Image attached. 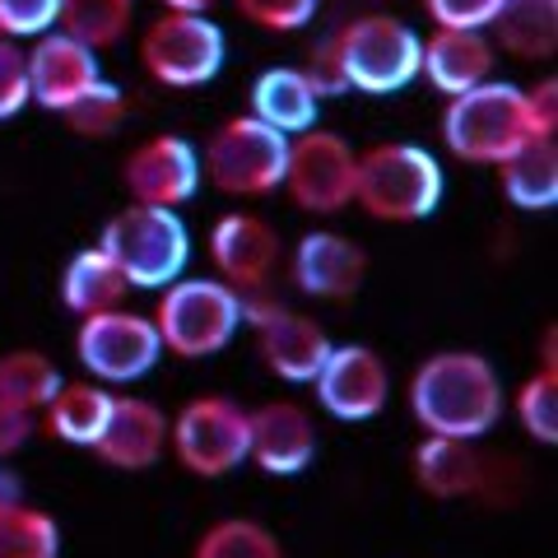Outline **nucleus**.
I'll return each instance as SVG.
<instances>
[{
	"label": "nucleus",
	"mask_w": 558,
	"mask_h": 558,
	"mask_svg": "<svg viewBox=\"0 0 558 558\" xmlns=\"http://www.w3.org/2000/svg\"><path fill=\"white\" fill-rule=\"evenodd\" d=\"M517 424L526 428V438H535L539 447L558 442V368H535L512 396Z\"/></svg>",
	"instance_id": "7c9ffc66"
},
{
	"label": "nucleus",
	"mask_w": 558,
	"mask_h": 558,
	"mask_svg": "<svg viewBox=\"0 0 558 558\" xmlns=\"http://www.w3.org/2000/svg\"><path fill=\"white\" fill-rule=\"evenodd\" d=\"M289 159V135L270 131L252 112H238L209 131L201 149V178L233 201H260L279 191Z\"/></svg>",
	"instance_id": "0eeeda50"
},
{
	"label": "nucleus",
	"mask_w": 558,
	"mask_h": 558,
	"mask_svg": "<svg viewBox=\"0 0 558 558\" xmlns=\"http://www.w3.org/2000/svg\"><path fill=\"white\" fill-rule=\"evenodd\" d=\"M256 121H266L270 131L279 135H303L317 126L322 117V94L312 89V80L303 75L299 65H270L260 70L256 84H252V108Z\"/></svg>",
	"instance_id": "4be33fe9"
},
{
	"label": "nucleus",
	"mask_w": 558,
	"mask_h": 558,
	"mask_svg": "<svg viewBox=\"0 0 558 558\" xmlns=\"http://www.w3.org/2000/svg\"><path fill=\"white\" fill-rule=\"evenodd\" d=\"M168 447L196 480H223L247 461V410L233 396H191L168 418Z\"/></svg>",
	"instance_id": "1a4fd4ad"
},
{
	"label": "nucleus",
	"mask_w": 558,
	"mask_h": 558,
	"mask_svg": "<svg viewBox=\"0 0 558 558\" xmlns=\"http://www.w3.org/2000/svg\"><path fill=\"white\" fill-rule=\"evenodd\" d=\"M330 43H336L344 89L387 98L418 80V33L396 14H354L349 24L330 33Z\"/></svg>",
	"instance_id": "423d86ee"
},
{
	"label": "nucleus",
	"mask_w": 558,
	"mask_h": 558,
	"mask_svg": "<svg viewBox=\"0 0 558 558\" xmlns=\"http://www.w3.org/2000/svg\"><path fill=\"white\" fill-rule=\"evenodd\" d=\"M410 475L428 498H484V502H512L508 475H517L512 457H488L480 442L461 438H424L410 457Z\"/></svg>",
	"instance_id": "f8f14e48"
},
{
	"label": "nucleus",
	"mask_w": 558,
	"mask_h": 558,
	"mask_svg": "<svg viewBox=\"0 0 558 558\" xmlns=\"http://www.w3.org/2000/svg\"><path fill=\"white\" fill-rule=\"evenodd\" d=\"M526 94V112L535 121V135L539 140H558V80L545 75V80H535L531 89H521Z\"/></svg>",
	"instance_id": "4c0bfd02"
},
{
	"label": "nucleus",
	"mask_w": 558,
	"mask_h": 558,
	"mask_svg": "<svg viewBox=\"0 0 558 558\" xmlns=\"http://www.w3.org/2000/svg\"><path fill=\"white\" fill-rule=\"evenodd\" d=\"M61 368L51 363L43 349H10L0 354V405L43 414V405L61 391Z\"/></svg>",
	"instance_id": "bb28decb"
},
{
	"label": "nucleus",
	"mask_w": 558,
	"mask_h": 558,
	"mask_svg": "<svg viewBox=\"0 0 558 558\" xmlns=\"http://www.w3.org/2000/svg\"><path fill=\"white\" fill-rule=\"evenodd\" d=\"M75 359L80 368L89 373V381H102V387H131V381L149 377L163 359L159 330L145 312H94V317H80L75 330Z\"/></svg>",
	"instance_id": "9d476101"
},
{
	"label": "nucleus",
	"mask_w": 558,
	"mask_h": 558,
	"mask_svg": "<svg viewBox=\"0 0 558 558\" xmlns=\"http://www.w3.org/2000/svg\"><path fill=\"white\" fill-rule=\"evenodd\" d=\"M0 475H5V470H0Z\"/></svg>",
	"instance_id": "a19ab883"
},
{
	"label": "nucleus",
	"mask_w": 558,
	"mask_h": 558,
	"mask_svg": "<svg viewBox=\"0 0 558 558\" xmlns=\"http://www.w3.org/2000/svg\"><path fill=\"white\" fill-rule=\"evenodd\" d=\"M191 558H284V545L270 526L252 517H219L215 526L201 531Z\"/></svg>",
	"instance_id": "c756f323"
},
{
	"label": "nucleus",
	"mask_w": 558,
	"mask_h": 558,
	"mask_svg": "<svg viewBox=\"0 0 558 558\" xmlns=\"http://www.w3.org/2000/svg\"><path fill=\"white\" fill-rule=\"evenodd\" d=\"M242 326H252L260 368L270 377L289 381V387H312V377L322 373V363L330 354L326 326H317L303 312H293L284 303H275L266 289L242 293Z\"/></svg>",
	"instance_id": "9b49d317"
},
{
	"label": "nucleus",
	"mask_w": 558,
	"mask_h": 558,
	"mask_svg": "<svg viewBox=\"0 0 558 558\" xmlns=\"http://www.w3.org/2000/svg\"><path fill=\"white\" fill-rule=\"evenodd\" d=\"M201 182V149L172 131L140 140L121 163V186L131 191V201L154 209H182L186 201H196Z\"/></svg>",
	"instance_id": "2eb2a0df"
},
{
	"label": "nucleus",
	"mask_w": 558,
	"mask_h": 558,
	"mask_svg": "<svg viewBox=\"0 0 558 558\" xmlns=\"http://www.w3.org/2000/svg\"><path fill=\"white\" fill-rule=\"evenodd\" d=\"M354 159L359 149L340 131L312 126L289 140L284 182L279 186L289 191V201L303 215H340V209L354 205Z\"/></svg>",
	"instance_id": "ddd939ff"
},
{
	"label": "nucleus",
	"mask_w": 558,
	"mask_h": 558,
	"mask_svg": "<svg viewBox=\"0 0 558 558\" xmlns=\"http://www.w3.org/2000/svg\"><path fill=\"white\" fill-rule=\"evenodd\" d=\"M209 260L229 289L260 293L270 289L279 266V233L270 229V219L252 215V209H229L209 229Z\"/></svg>",
	"instance_id": "f3484780"
},
{
	"label": "nucleus",
	"mask_w": 558,
	"mask_h": 558,
	"mask_svg": "<svg viewBox=\"0 0 558 558\" xmlns=\"http://www.w3.org/2000/svg\"><path fill=\"white\" fill-rule=\"evenodd\" d=\"M135 20V0H61V33H70L75 43L108 51L117 43H126Z\"/></svg>",
	"instance_id": "c85d7f7f"
},
{
	"label": "nucleus",
	"mask_w": 558,
	"mask_h": 558,
	"mask_svg": "<svg viewBox=\"0 0 558 558\" xmlns=\"http://www.w3.org/2000/svg\"><path fill=\"white\" fill-rule=\"evenodd\" d=\"M131 293L126 275L112 266V256L98 247H84L65 260L61 270V303L75 312V317H94V312H112L121 307V299Z\"/></svg>",
	"instance_id": "a878e982"
},
{
	"label": "nucleus",
	"mask_w": 558,
	"mask_h": 558,
	"mask_svg": "<svg viewBox=\"0 0 558 558\" xmlns=\"http://www.w3.org/2000/svg\"><path fill=\"white\" fill-rule=\"evenodd\" d=\"M299 70H303V75L312 80V89H317L322 98L349 94V89H344V75H340V61H336V43H330V33H326V38H322L317 47L307 51V61H303Z\"/></svg>",
	"instance_id": "e433bc0d"
},
{
	"label": "nucleus",
	"mask_w": 558,
	"mask_h": 558,
	"mask_svg": "<svg viewBox=\"0 0 558 558\" xmlns=\"http://www.w3.org/2000/svg\"><path fill=\"white\" fill-rule=\"evenodd\" d=\"M433 28H488L498 0H424Z\"/></svg>",
	"instance_id": "c9c22d12"
},
{
	"label": "nucleus",
	"mask_w": 558,
	"mask_h": 558,
	"mask_svg": "<svg viewBox=\"0 0 558 558\" xmlns=\"http://www.w3.org/2000/svg\"><path fill=\"white\" fill-rule=\"evenodd\" d=\"M61 24V0H0V38L28 43Z\"/></svg>",
	"instance_id": "72a5a7b5"
},
{
	"label": "nucleus",
	"mask_w": 558,
	"mask_h": 558,
	"mask_svg": "<svg viewBox=\"0 0 558 558\" xmlns=\"http://www.w3.org/2000/svg\"><path fill=\"white\" fill-rule=\"evenodd\" d=\"M33 433H38V414L0 405V461H10L14 451H24L33 442Z\"/></svg>",
	"instance_id": "58836bf2"
},
{
	"label": "nucleus",
	"mask_w": 558,
	"mask_h": 558,
	"mask_svg": "<svg viewBox=\"0 0 558 558\" xmlns=\"http://www.w3.org/2000/svg\"><path fill=\"white\" fill-rule=\"evenodd\" d=\"M438 131L451 159L475 168H498L508 154L539 140L526 112V94L508 80H488L480 89L447 98Z\"/></svg>",
	"instance_id": "7ed1b4c3"
},
{
	"label": "nucleus",
	"mask_w": 558,
	"mask_h": 558,
	"mask_svg": "<svg viewBox=\"0 0 558 558\" xmlns=\"http://www.w3.org/2000/svg\"><path fill=\"white\" fill-rule=\"evenodd\" d=\"M484 33L512 61H549L558 51V0H498Z\"/></svg>",
	"instance_id": "5701e85b"
},
{
	"label": "nucleus",
	"mask_w": 558,
	"mask_h": 558,
	"mask_svg": "<svg viewBox=\"0 0 558 558\" xmlns=\"http://www.w3.org/2000/svg\"><path fill=\"white\" fill-rule=\"evenodd\" d=\"M219 0H163V10H172V14H209Z\"/></svg>",
	"instance_id": "ea45409f"
},
{
	"label": "nucleus",
	"mask_w": 558,
	"mask_h": 558,
	"mask_svg": "<svg viewBox=\"0 0 558 558\" xmlns=\"http://www.w3.org/2000/svg\"><path fill=\"white\" fill-rule=\"evenodd\" d=\"M405 400L424 438L480 442L502 418V377L475 349H438L414 368Z\"/></svg>",
	"instance_id": "f257e3e1"
},
{
	"label": "nucleus",
	"mask_w": 558,
	"mask_h": 558,
	"mask_svg": "<svg viewBox=\"0 0 558 558\" xmlns=\"http://www.w3.org/2000/svg\"><path fill=\"white\" fill-rule=\"evenodd\" d=\"M447 172L438 154L414 140H377L354 159V205L377 223H418L438 215Z\"/></svg>",
	"instance_id": "f03ea898"
},
{
	"label": "nucleus",
	"mask_w": 558,
	"mask_h": 558,
	"mask_svg": "<svg viewBox=\"0 0 558 558\" xmlns=\"http://www.w3.org/2000/svg\"><path fill=\"white\" fill-rule=\"evenodd\" d=\"M312 387L317 405L340 424H368L391 405V368L373 344H330Z\"/></svg>",
	"instance_id": "4468645a"
},
{
	"label": "nucleus",
	"mask_w": 558,
	"mask_h": 558,
	"mask_svg": "<svg viewBox=\"0 0 558 558\" xmlns=\"http://www.w3.org/2000/svg\"><path fill=\"white\" fill-rule=\"evenodd\" d=\"M0 558H61L57 517L33 508L20 494L0 498Z\"/></svg>",
	"instance_id": "cd10ccee"
},
{
	"label": "nucleus",
	"mask_w": 558,
	"mask_h": 558,
	"mask_svg": "<svg viewBox=\"0 0 558 558\" xmlns=\"http://www.w3.org/2000/svg\"><path fill=\"white\" fill-rule=\"evenodd\" d=\"M98 247L112 256V266L126 275L131 289H163L186 275L191 233L178 209H154L131 201L102 223Z\"/></svg>",
	"instance_id": "39448f33"
},
{
	"label": "nucleus",
	"mask_w": 558,
	"mask_h": 558,
	"mask_svg": "<svg viewBox=\"0 0 558 558\" xmlns=\"http://www.w3.org/2000/svg\"><path fill=\"white\" fill-rule=\"evenodd\" d=\"M140 70L163 89H201L223 70L229 38L209 14H172L163 10L140 33Z\"/></svg>",
	"instance_id": "6e6552de"
},
{
	"label": "nucleus",
	"mask_w": 558,
	"mask_h": 558,
	"mask_svg": "<svg viewBox=\"0 0 558 558\" xmlns=\"http://www.w3.org/2000/svg\"><path fill=\"white\" fill-rule=\"evenodd\" d=\"M126 112H131L126 94H121L112 80H98L94 89L75 102V108H65V112H61V121H65V126L75 131L80 140H108V135L121 131Z\"/></svg>",
	"instance_id": "2f4dec72"
},
{
	"label": "nucleus",
	"mask_w": 558,
	"mask_h": 558,
	"mask_svg": "<svg viewBox=\"0 0 558 558\" xmlns=\"http://www.w3.org/2000/svg\"><path fill=\"white\" fill-rule=\"evenodd\" d=\"M317 457V418L299 400H266L247 410V461L275 480L303 475Z\"/></svg>",
	"instance_id": "a211bd4d"
},
{
	"label": "nucleus",
	"mask_w": 558,
	"mask_h": 558,
	"mask_svg": "<svg viewBox=\"0 0 558 558\" xmlns=\"http://www.w3.org/2000/svg\"><path fill=\"white\" fill-rule=\"evenodd\" d=\"M28 108V70H24V47L0 38V121L20 117Z\"/></svg>",
	"instance_id": "f704fd0d"
},
{
	"label": "nucleus",
	"mask_w": 558,
	"mask_h": 558,
	"mask_svg": "<svg viewBox=\"0 0 558 558\" xmlns=\"http://www.w3.org/2000/svg\"><path fill=\"white\" fill-rule=\"evenodd\" d=\"M149 322L159 330L163 354L186 363L215 359L242 330V293L223 284L219 275H182L159 289V307Z\"/></svg>",
	"instance_id": "20e7f679"
},
{
	"label": "nucleus",
	"mask_w": 558,
	"mask_h": 558,
	"mask_svg": "<svg viewBox=\"0 0 558 558\" xmlns=\"http://www.w3.org/2000/svg\"><path fill=\"white\" fill-rule=\"evenodd\" d=\"M498 47L484 28H433L418 38V80H428L442 98L470 94L494 80Z\"/></svg>",
	"instance_id": "412c9836"
},
{
	"label": "nucleus",
	"mask_w": 558,
	"mask_h": 558,
	"mask_svg": "<svg viewBox=\"0 0 558 558\" xmlns=\"http://www.w3.org/2000/svg\"><path fill=\"white\" fill-rule=\"evenodd\" d=\"M108 410H112V391L102 381H61V391L47 400L43 414H38V428L51 433L57 442L65 447H89L98 442L102 424H108Z\"/></svg>",
	"instance_id": "b1692460"
},
{
	"label": "nucleus",
	"mask_w": 558,
	"mask_h": 558,
	"mask_svg": "<svg viewBox=\"0 0 558 558\" xmlns=\"http://www.w3.org/2000/svg\"><path fill=\"white\" fill-rule=\"evenodd\" d=\"M163 451H168V414L145 396H112V410L94 442V457L112 470L140 475V470L159 465Z\"/></svg>",
	"instance_id": "aec40b11"
},
{
	"label": "nucleus",
	"mask_w": 558,
	"mask_h": 558,
	"mask_svg": "<svg viewBox=\"0 0 558 558\" xmlns=\"http://www.w3.org/2000/svg\"><path fill=\"white\" fill-rule=\"evenodd\" d=\"M498 191L512 209L545 215L558 205V140H531L498 163Z\"/></svg>",
	"instance_id": "393cba45"
},
{
	"label": "nucleus",
	"mask_w": 558,
	"mask_h": 558,
	"mask_svg": "<svg viewBox=\"0 0 558 558\" xmlns=\"http://www.w3.org/2000/svg\"><path fill=\"white\" fill-rule=\"evenodd\" d=\"M233 5L260 33H299L317 20L322 0H233Z\"/></svg>",
	"instance_id": "473e14b6"
},
{
	"label": "nucleus",
	"mask_w": 558,
	"mask_h": 558,
	"mask_svg": "<svg viewBox=\"0 0 558 558\" xmlns=\"http://www.w3.org/2000/svg\"><path fill=\"white\" fill-rule=\"evenodd\" d=\"M24 70H28V102H38V108L57 112V117L65 108H75V102L102 80L98 51L75 43L61 28L33 38V47L24 51Z\"/></svg>",
	"instance_id": "dca6fc26"
},
{
	"label": "nucleus",
	"mask_w": 558,
	"mask_h": 558,
	"mask_svg": "<svg viewBox=\"0 0 558 558\" xmlns=\"http://www.w3.org/2000/svg\"><path fill=\"white\" fill-rule=\"evenodd\" d=\"M289 275L299 293L317 303H349L368 279V252L359 247L349 233L336 229H312L299 238V247L289 256Z\"/></svg>",
	"instance_id": "6ab92c4d"
}]
</instances>
